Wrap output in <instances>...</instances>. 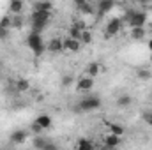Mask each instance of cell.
<instances>
[{
  "mask_svg": "<svg viewBox=\"0 0 152 150\" xmlns=\"http://www.w3.org/2000/svg\"><path fill=\"white\" fill-rule=\"evenodd\" d=\"M122 21L127 23L129 28H143V25L147 23V12H143V11H127L122 16Z\"/></svg>",
  "mask_w": 152,
  "mask_h": 150,
  "instance_id": "cell-1",
  "label": "cell"
},
{
  "mask_svg": "<svg viewBox=\"0 0 152 150\" xmlns=\"http://www.w3.org/2000/svg\"><path fill=\"white\" fill-rule=\"evenodd\" d=\"M99 108H101V99L97 95H87V97L80 99V103L75 110L80 113H88L94 111V110H99Z\"/></svg>",
  "mask_w": 152,
  "mask_h": 150,
  "instance_id": "cell-2",
  "label": "cell"
},
{
  "mask_svg": "<svg viewBox=\"0 0 152 150\" xmlns=\"http://www.w3.org/2000/svg\"><path fill=\"white\" fill-rule=\"evenodd\" d=\"M27 46L32 50V53L36 57H41L44 51H46V44L42 41V36L41 34H36V32H30L27 36Z\"/></svg>",
  "mask_w": 152,
  "mask_h": 150,
  "instance_id": "cell-3",
  "label": "cell"
},
{
  "mask_svg": "<svg viewBox=\"0 0 152 150\" xmlns=\"http://www.w3.org/2000/svg\"><path fill=\"white\" fill-rule=\"evenodd\" d=\"M122 28H124L122 18H112V20L108 21V25H106V36H108V37H113V36H117Z\"/></svg>",
  "mask_w": 152,
  "mask_h": 150,
  "instance_id": "cell-4",
  "label": "cell"
},
{
  "mask_svg": "<svg viewBox=\"0 0 152 150\" xmlns=\"http://www.w3.org/2000/svg\"><path fill=\"white\" fill-rule=\"evenodd\" d=\"M27 138H28L27 131H23V129H16V131H12V133H11L9 141H11V143H14V145H21V143H25V141H27Z\"/></svg>",
  "mask_w": 152,
  "mask_h": 150,
  "instance_id": "cell-5",
  "label": "cell"
},
{
  "mask_svg": "<svg viewBox=\"0 0 152 150\" xmlns=\"http://www.w3.org/2000/svg\"><path fill=\"white\" fill-rule=\"evenodd\" d=\"M75 7L81 12V14H96V7H94L90 2H87V0H76Z\"/></svg>",
  "mask_w": 152,
  "mask_h": 150,
  "instance_id": "cell-6",
  "label": "cell"
},
{
  "mask_svg": "<svg viewBox=\"0 0 152 150\" xmlns=\"http://www.w3.org/2000/svg\"><path fill=\"white\" fill-rule=\"evenodd\" d=\"M113 7H115V4L112 0H99V2H97V7H96V14H97V16L108 14Z\"/></svg>",
  "mask_w": 152,
  "mask_h": 150,
  "instance_id": "cell-7",
  "label": "cell"
},
{
  "mask_svg": "<svg viewBox=\"0 0 152 150\" xmlns=\"http://www.w3.org/2000/svg\"><path fill=\"white\" fill-rule=\"evenodd\" d=\"M46 50H48L50 53H62V51H64V42H62V39L53 37L51 41H48Z\"/></svg>",
  "mask_w": 152,
  "mask_h": 150,
  "instance_id": "cell-8",
  "label": "cell"
},
{
  "mask_svg": "<svg viewBox=\"0 0 152 150\" xmlns=\"http://www.w3.org/2000/svg\"><path fill=\"white\" fill-rule=\"evenodd\" d=\"M92 87H94V79L88 78V76H83V78H80V79L76 81V88H78L80 92H90Z\"/></svg>",
  "mask_w": 152,
  "mask_h": 150,
  "instance_id": "cell-9",
  "label": "cell"
},
{
  "mask_svg": "<svg viewBox=\"0 0 152 150\" xmlns=\"http://www.w3.org/2000/svg\"><path fill=\"white\" fill-rule=\"evenodd\" d=\"M62 42H64V51H71V53H78V51H80V48H81L80 41H75V39H71V37L62 39Z\"/></svg>",
  "mask_w": 152,
  "mask_h": 150,
  "instance_id": "cell-10",
  "label": "cell"
},
{
  "mask_svg": "<svg viewBox=\"0 0 152 150\" xmlns=\"http://www.w3.org/2000/svg\"><path fill=\"white\" fill-rule=\"evenodd\" d=\"M23 0H11L9 2V11H11V16H20L23 12Z\"/></svg>",
  "mask_w": 152,
  "mask_h": 150,
  "instance_id": "cell-11",
  "label": "cell"
},
{
  "mask_svg": "<svg viewBox=\"0 0 152 150\" xmlns=\"http://www.w3.org/2000/svg\"><path fill=\"white\" fill-rule=\"evenodd\" d=\"M34 122L37 124L42 131H46V129H50V127L53 125V120H51V117H50V115H39Z\"/></svg>",
  "mask_w": 152,
  "mask_h": 150,
  "instance_id": "cell-12",
  "label": "cell"
},
{
  "mask_svg": "<svg viewBox=\"0 0 152 150\" xmlns=\"http://www.w3.org/2000/svg\"><path fill=\"white\" fill-rule=\"evenodd\" d=\"M101 71H103V67H101L97 62H90V64L85 67V76H88V78H92V79H94L96 76L101 73Z\"/></svg>",
  "mask_w": 152,
  "mask_h": 150,
  "instance_id": "cell-13",
  "label": "cell"
},
{
  "mask_svg": "<svg viewBox=\"0 0 152 150\" xmlns=\"http://www.w3.org/2000/svg\"><path fill=\"white\" fill-rule=\"evenodd\" d=\"M103 141H104V147H106L108 150L117 149V147L120 145V138L115 136V134H106V136L103 138Z\"/></svg>",
  "mask_w": 152,
  "mask_h": 150,
  "instance_id": "cell-14",
  "label": "cell"
},
{
  "mask_svg": "<svg viewBox=\"0 0 152 150\" xmlns=\"http://www.w3.org/2000/svg\"><path fill=\"white\" fill-rule=\"evenodd\" d=\"M51 9H53L51 2H36L32 5V11H37V12H50L51 14Z\"/></svg>",
  "mask_w": 152,
  "mask_h": 150,
  "instance_id": "cell-15",
  "label": "cell"
},
{
  "mask_svg": "<svg viewBox=\"0 0 152 150\" xmlns=\"http://www.w3.org/2000/svg\"><path fill=\"white\" fill-rule=\"evenodd\" d=\"M76 150H94V141L88 138H80L76 141Z\"/></svg>",
  "mask_w": 152,
  "mask_h": 150,
  "instance_id": "cell-16",
  "label": "cell"
},
{
  "mask_svg": "<svg viewBox=\"0 0 152 150\" xmlns=\"http://www.w3.org/2000/svg\"><path fill=\"white\" fill-rule=\"evenodd\" d=\"M16 90L18 92H27L30 90V81L27 78H18L16 79Z\"/></svg>",
  "mask_w": 152,
  "mask_h": 150,
  "instance_id": "cell-17",
  "label": "cell"
},
{
  "mask_svg": "<svg viewBox=\"0 0 152 150\" xmlns=\"http://www.w3.org/2000/svg\"><path fill=\"white\" fill-rule=\"evenodd\" d=\"M108 127H110V134H115V136H118V138H122V134L126 133V129H124V125H120V124H108Z\"/></svg>",
  "mask_w": 152,
  "mask_h": 150,
  "instance_id": "cell-18",
  "label": "cell"
},
{
  "mask_svg": "<svg viewBox=\"0 0 152 150\" xmlns=\"http://www.w3.org/2000/svg\"><path fill=\"white\" fill-rule=\"evenodd\" d=\"M131 103H133V97H131V95H126V94L117 99V106H118V108H127Z\"/></svg>",
  "mask_w": 152,
  "mask_h": 150,
  "instance_id": "cell-19",
  "label": "cell"
},
{
  "mask_svg": "<svg viewBox=\"0 0 152 150\" xmlns=\"http://www.w3.org/2000/svg\"><path fill=\"white\" fill-rule=\"evenodd\" d=\"M48 141H50V140H46V138H42V136H36L32 143H34V149L36 150H42L48 145Z\"/></svg>",
  "mask_w": 152,
  "mask_h": 150,
  "instance_id": "cell-20",
  "label": "cell"
},
{
  "mask_svg": "<svg viewBox=\"0 0 152 150\" xmlns=\"http://www.w3.org/2000/svg\"><path fill=\"white\" fill-rule=\"evenodd\" d=\"M11 25H12V16H11V14H5V16L0 18V28L11 30Z\"/></svg>",
  "mask_w": 152,
  "mask_h": 150,
  "instance_id": "cell-21",
  "label": "cell"
},
{
  "mask_svg": "<svg viewBox=\"0 0 152 150\" xmlns=\"http://www.w3.org/2000/svg\"><path fill=\"white\" fill-rule=\"evenodd\" d=\"M143 37H145V28H131V39L142 41Z\"/></svg>",
  "mask_w": 152,
  "mask_h": 150,
  "instance_id": "cell-22",
  "label": "cell"
},
{
  "mask_svg": "<svg viewBox=\"0 0 152 150\" xmlns=\"http://www.w3.org/2000/svg\"><path fill=\"white\" fill-rule=\"evenodd\" d=\"M71 27L78 28L80 32H87V30H90V28H88V25H87V21H83V20H75Z\"/></svg>",
  "mask_w": 152,
  "mask_h": 150,
  "instance_id": "cell-23",
  "label": "cell"
},
{
  "mask_svg": "<svg viewBox=\"0 0 152 150\" xmlns=\"http://www.w3.org/2000/svg\"><path fill=\"white\" fill-rule=\"evenodd\" d=\"M92 41H94V36H92V32H90V30H87V32H81L80 44H92Z\"/></svg>",
  "mask_w": 152,
  "mask_h": 150,
  "instance_id": "cell-24",
  "label": "cell"
},
{
  "mask_svg": "<svg viewBox=\"0 0 152 150\" xmlns=\"http://www.w3.org/2000/svg\"><path fill=\"white\" fill-rule=\"evenodd\" d=\"M136 76L140 78V79H151L152 78V73L149 69H145V67H140L138 71H136Z\"/></svg>",
  "mask_w": 152,
  "mask_h": 150,
  "instance_id": "cell-25",
  "label": "cell"
},
{
  "mask_svg": "<svg viewBox=\"0 0 152 150\" xmlns=\"http://www.w3.org/2000/svg\"><path fill=\"white\" fill-rule=\"evenodd\" d=\"M23 16L20 14V16H12V25H11V28H21L23 27Z\"/></svg>",
  "mask_w": 152,
  "mask_h": 150,
  "instance_id": "cell-26",
  "label": "cell"
},
{
  "mask_svg": "<svg viewBox=\"0 0 152 150\" xmlns=\"http://www.w3.org/2000/svg\"><path fill=\"white\" fill-rule=\"evenodd\" d=\"M69 37L75 39V41H80V39H81V32H80L78 28H75V27H71V28H69Z\"/></svg>",
  "mask_w": 152,
  "mask_h": 150,
  "instance_id": "cell-27",
  "label": "cell"
},
{
  "mask_svg": "<svg viewBox=\"0 0 152 150\" xmlns=\"http://www.w3.org/2000/svg\"><path fill=\"white\" fill-rule=\"evenodd\" d=\"M73 81H75L73 76H64V78H62V87H71Z\"/></svg>",
  "mask_w": 152,
  "mask_h": 150,
  "instance_id": "cell-28",
  "label": "cell"
},
{
  "mask_svg": "<svg viewBox=\"0 0 152 150\" xmlns=\"http://www.w3.org/2000/svg\"><path fill=\"white\" fill-rule=\"evenodd\" d=\"M143 122H145L147 125H151V127H152V111L143 113Z\"/></svg>",
  "mask_w": 152,
  "mask_h": 150,
  "instance_id": "cell-29",
  "label": "cell"
},
{
  "mask_svg": "<svg viewBox=\"0 0 152 150\" xmlns=\"http://www.w3.org/2000/svg\"><path fill=\"white\" fill-rule=\"evenodd\" d=\"M42 150H58V145H57V143H53V141H48V145H46Z\"/></svg>",
  "mask_w": 152,
  "mask_h": 150,
  "instance_id": "cell-30",
  "label": "cell"
},
{
  "mask_svg": "<svg viewBox=\"0 0 152 150\" xmlns=\"http://www.w3.org/2000/svg\"><path fill=\"white\" fill-rule=\"evenodd\" d=\"M7 37H9V30H5V28H0V39H2V41H5Z\"/></svg>",
  "mask_w": 152,
  "mask_h": 150,
  "instance_id": "cell-31",
  "label": "cell"
},
{
  "mask_svg": "<svg viewBox=\"0 0 152 150\" xmlns=\"http://www.w3.org/2000/svg\"><path fill=\"white\" fill-rule=\"evenodd\" d=\"M30 129H32V133H36V134H41V131H42V129L39 127L37 124H36V122H34V124L30 125Z\"/></svg>",
  "mask_w": 152,
  "mask_h": 150,
  "instance_id": "cell-32",
  "label": "cell"
},
{
  "mask_svg": "<svg viewBox=\"0 0 152 150\" xmlns=\"http://www.w3.org/2000/svg\"><path fill=\"white\" fill-rule=\"evenodd\" d=\"M149 48L152 50V41H149Z\"/></svg>",
  "mask_w": 152,
  "mask_h": 150,
  "instance_id": "cell-33",
  "label": "cell"
},
{
  "mask_svg": "<svg viewBox=\"0 0 152 150\" xmlns=\"http://www.w3.org/2000/svg\"><path fill=\"white\" fill-rule=\"evenodd\" d=\"M99 150H108V149H106V147H103V149H99Z\"/></svg>",
  "mask_w": 152,
  "mask_h": 150,
  "instance_id": "cell-34",
  "label": "cell"
},
{
  "mask_svg": "<svg viewBox=\"0 0 152 150\" xmlns=\"http://www.w3.org/2000/svg\"><path fill=\"white\" fill-rule=\"evenodd\" d=\"M151 64H152V57H151Z\"/></svg>",
  "mask_w": 152,
  "mask_h": 150,
  "instance_id": "cell-35",
  "label": "cell"
}]
</instances>
